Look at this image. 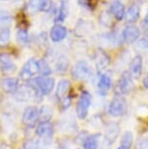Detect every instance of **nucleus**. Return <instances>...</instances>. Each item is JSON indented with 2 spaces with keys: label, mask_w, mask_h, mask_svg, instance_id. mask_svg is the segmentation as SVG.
<instances>
[{
  "label": "nucleus",
  "mask_w": 148,
  "mask_h": 149,
  "mask_svg": "<svg viewBox=\"0 0 148 149\" xmlns=\"http://www.w3.org/2000/svg\"><path fill=\"white\" fill-rule=\"evenodd\" d=\"M28 84L42 95H49L55 87V79L53 77H36L28 81Z\"/></svg>",
  "instance_id": "obj_1"
},
{
  "label": "nucleus",
  "mask_w": 148,
  "mask_h": 149,
  "mask_svg": "<svg viewBox=\"0 0 148 149\" xmlns=\"http://www.w3.org/2000/svg\"><path fill=\"white\" fill-rule=\"evenodd\" d=\"M91 102H92V95L87 91H83L81 93V95L76 104V114L79 119L83 120L88 116Z\"/></svg>",
  "instance_id": "obj_2"
},
{
  "label": "nucleus",
  "mask_w": 148,
  "mask_h": 149,
  "mask_svg": "<svg viewBox=\"0 0 148 149\" xmlns=\"http://www.w3.org/2000/svg\"><path fill=\"white\" fill-rule=\"evenodd\" d=\"M37 73H39V65H38V61H36L35 58H29L27 61L24 64L22 67L21 71H19V77L23 80H31L33 76H35Z\"/></svg>",
  "instance_id": "obj_3"
},
{
  "label": "nucleus",
  "mask_w": 148,
  "mask_h": 149,
  "mask_svg": "<svg viewBox=\"0 0 148 149\" xmlns=\"http://www.w3.org/2000/svg\"><path fill=\"white\" fill-rule=\"evenodd\" d=\"M91 66L86 61H79L72 68V76L77 80H88L91 77Z\"/></svg>",
  "instance_id": "obj_4"
},
{
  "label": "nucleus",
  "mask_w": 148,
  "mask_h": 149,
  "mask_svg": "<svg viewBox=\"0 0 148 149\" xmlns=\"http://www.w3.org/2000/svg\"><path fill=\"white\" fill-rule=\"evenodd\" d=\"M127 112V102L123 97H114L108 106V113L113 117H120Z\"/></svg>",
  "instance_id": "obj_5"
},
{
  "label": "nucleus",
  "mask_w": 148,
  "mask_h": 149,
  "mask_svg": "<svg viewBox=\"0 0 148 149\" xmlns=\"http://www.w3.org/2000/svg\"><path fill=\"white\" fill-rule=\"evenodd\" d=\"M39 120V110L36 106H27L23 113L24 125L27 128H33Z\"/></svg>",
  "instance_id": "obj_6"
},
{
  "label": "nucleus",
  "mask_w": 148,
  "mask_h": 149,
  "mask_svg": "<svg viewBox=\"0 0 148 149\" xmlns=\"http://www.w3.org/2000/svg\"><path fill=\"white\" fill-rule=\"evenodd\" d=\"M140 36V30L136 26L129 24L123 29L122 38L127 44H133L138 40Z\"/></svg>",
  "instance_id": "obj_7"
},
{
  "label": "nucleus",
  "mask_w": 148,
  "mask_h": 149,
  "mask_svg": "<svg viewBox=\"0 0 148 149\" xmlns=\"http://www.w3.org/2000/svg\"><path fill=\"white\" fill-rule=\"evenodd\" d=\"M119 91L122 94H129L133 88V77L129 71H124L122 73L121 77L118 82Z\"/></svg>",
  "instance_id": "obj_8"
},
{
  "label": "nucleus",
  "mask_w": 148,
  "mask_h": 149,
  "mask_svg": "<svg viewBox=\"0 0 148 149\" xmlns=\"http://www.w3.org/2000/svg\"><path fill=\"white\" fill-rule=\"evenodd\" d=\"M112 17H114L117 21H122L125 18L126 15V9L124 4L122 3L120 0H113L109 5V9H108Z\"/></svg>",
  "instance_id": "obj_9"
},
{
  "label": "nucleus",
  "mask_w": 148,
  "mask_h": 149,
  "mask_svg": "<svg viewBox=\"0 0 148 149\" xmlns=\"http://www.w3.org/2000/svg\"><path fill=\"white\" fill-rule=\"evenodd\" d=\"M120 134V127L118 124L116 123H110L107 125L106 130L104 134V140L108 145L113 144L116 141L117 137L119 136Z\"/></svg>",
  "instance_id": "obj_10"
},
{
  "label": "nucleus",
  "mask_w": 148,
  "mask_h": 149,
  "mask_svg": "<svg viewBox=\"0 0 148 149\" xmlns=\"http://www.w3.org/2000/svg\"><path fill=\"white\" fill-rule=\"evenodd\" d=\"M94 29V24L90 21H86V19H80L77 22L76 26H75V34L78 37H83V36L90 34Z\"/></svg>",
  "instance_id": "obj_11"
},
{
  "label": "nucleus",
  "mask_w": 148,
  "mask_h": 149,
  "mask_svg": "<svg viewBox=\"0 0 148 149\" xmlns=\"http://www.w3.org/2000/svg\"><path fill=\"white\" fill-rule=\"evenodd\" d=\"M67 35V29L66 27L61 26L60 24H56L52 26L50 30V38L53 42H60Z\"/></svg>",
  "instance_id": "obj_12"
},
{
  "label": "nucleus",
  "mask_w": 148,
  "mask_h": 149,
  "mask_svg": "<svg viewBox=\"0 0 148 149\" xmlns=\"http://www.w3.org/2000/svg\"><path fill=\"white\" fill-rule=\"evenodd\" d=\"M112 86V77L109 73H103L99 76V82H97V88L100 95H105L110 90Z\"/></svg>",
  "instance_id": "obj_13"
},
{
  "label": "nucleus",
  "mask_w": 148,
  "mask_h": 149,
  "mask_svg": "<svg viewBox=\"0 0 148 149\" xmlns=\"http://www.w3.org/2000/svg\"><path fill=\"white\" fill-rule=\"evenodd\" d=\"M0 64H1V69L5 74H12L16 71L17 65L14 63L13 58L7 54L0 55Z\"/></svg>",
  "instance_id": "obj_14"
},
{
  "label": "nucleus",
  "mask_w": 148,
  "mask_h": 149,
  "mask_svg": "<svg viewBox=\"0 0 148 149\" xmlns=\"http://www.w3.org/2000/svg\"><path fill=\"white\" fill-rule=\"evenodd\" d=\"M140 17V5L138 3H133L126 11L125 19L128 24H135Z\"/></svg>",
  "instance_id": "obj_15"
},
{
  "label": "nucleus",
  "mask_w": 148,
  "mask_h": 149,
  "mask_svg": "<svg viewBox=\"0 0 148 149\" xmlns=\"http://www.w3.org/2000/svg\"><path fill=\"white\" fill-rule=\"evenodd\" d=\"M142 65H143V61H142L141 56H139V55L135 56L130 63V73L133 78L138 79V78L141 76Z\"/></svg>",
  "instance_id": "obj_16"
},
{
  "label": "nucleus",
  "mask_w": 148,
  "mask_h": 149,
  "mask_svg": "<svg viewBox=\"0 0 148 149\" xmlns=\"http://www.w3.org/2000/svg\"><path fill=\"white\" fill-rule=\"evenodd\" d=\"M54 134V127L50 122H41L36 128V134L42 139H51Z\"/></svg>",
  "instance_id": "obj_17"
},
{
  "label": "nucleus",
  "mask_w": 148,
  "mask_h": 149,
  "mask_svg": "<svg viewBox=\"0 0 148 149\" xmlns=\"http://www.w3.org/2000/svg\"><path fill=\"white\" fill-rule=\"evenodd\" d=\"M68 14H69L68 1H66V0H60V7H58V10L57 11V14H56L55 22H57V24L65 22V19L68 17Z\"/></svg>",
  "instance_id": "obj_18"
},
{
  "label": "nucleus",
  "mask_w": 148,
  "mask_h": 149,
  "mask_svg": "<svg viewBox=\"0 0 148 149\" xmlns=\"http://www.w3.org/2000/svg\"><path fill=\"white\" fill-rule=\"evenodd\" d=\"M1 86L6 93H15L19 87V79L17 77H7L2 79Z\"/></svg>",
  "instance_id": "obj_19"
},
{
  "label": "nucleus",
  "mask_w": 148,
  "mask_h": 149,
  "mask_svg": "<svg viewBox=\"0 0 148 149\" xmlns=\"http://www.w3.org/2000/svg\"><path fill=\"white\" fill-rule=\"evenodd\" d=\"M109 63H110V58L106 53L103 52V51H99L97 53L96 64H97V68L99 71L104 70L108 65H109Z\"/></svg>",
  "instance_id": "obj_20"
},
{
  "label": "nucleus",
  "mask_w": 148,
  "mask_h": 149,
  "mask_svg": "<svg viewBox=\"0 0 148 149\" xmlns=\"http://www.w3.org/2000/svg\"><path fill=\"white\" fill-rule=\"evenodd\" d=\"M68 66H69L68 58L65 55H60V57L58 58V60L55 63L56 71L58 73H60V74H63L65 72H66Z\"/></svg>",
  "instance_id": "obj_21"
},
{
  "label": "nucleus",
  "mask_w": 148,
  "mask_h": 149,
  "mask_svg": "<svg viewBox=\"0 0 148 149\" xmlns=\"http://www.w3.org/2000/svg\"><path fill=\"white\" fill-rule=\"evenodd\" d=\"M69 87H70V82L68 80L63 79L58 82L57 87V97L58 100H63V97H65V95L68 92Z\"/></svg>",
  "instance_id": "obj_22"
},
{
  "label": "nucleus",
  "mask_w": 148,
  "mask_h": 149,
  "mask_svg": "<svg viewBox=\"0 0 148 149\" xmlns=\"http://www.w3.org/2000/svg\"><path fill=\"white\" fill-rule=\"evenodd\" d=\"M12 26V16L8 11L0 10V29H9Z\"/></svg>",
  "instance_id": "obj_23"
},
{
  "label": "nucleus",
  "mask_w": 148,
  "mask_h": 149,
  "mask_svg": "<svg viewBox=\"0 0 148 149\" xmlns=\"http://www.w3.org/2000/svg\"><path fill=\"white\" fill-rule=\"evenodd\" d=\"M53 108L49 105H42L39 110V120L41 122H49L53 116Z\"/></svg>",
  "instance_id": "obj_24"
},
{
  "label": "nucleus",
  "mask_w": 148,
  "mask_h": 149,
  "mask_svg": "<svg viewBox=\"0 0 148 149\" xmlns=\"http://www.w3.org/2000/svg\"><path fill=\"white\" fill-rule=\"evenodd\" d=\"M99 134H93L89 136L87 139L85 140L84 144V149H99Z\"/></svg>",
  "instance_id": "obj_25"
},
{
  "label": "nucleus",
  "mask_w": 148,
  "mask_h": 149,
  "mask_svg": "<svg viewBox=\"0 0 148 149\" xmlns=\"http://www.w3.org/2000/svg\"><path fill=\"white\" fill-rule=\"evenodd\" d=\"M99 22L105 27H110L113 24V17L108 11H103L99 15Z\"/></svg>",
  "instance_id": "obj_26"
},
{
  "label": "nucleus",
  "mask_w": 148,
  "mask_h": 149,
  "mask_svg": "<svg viewBox=\"0 0 148 149\" xmlns=\"http://www.w3.org/2000/svg\"><path fill=\"white\" fill-rule=\"evenodd\" d=\"M38 65H39V73H40L43 77L49 76V75L52 73L51 67H50L49 63H47L45 60L38 61Z\"/></svg>",
  "instance_id": "obj_27"
},
{
  "label": "nucleus",
  "mask_w": 148,
  "mask_h": 149,
  "mask_svg": "<svg viewBox=\"0 0 148 149\" xmlns=\"http://www.w3.org/2000/svg\"><path fill=\"white\" fill-rule=\"evenodd\" d=\"M11 39V32L9 29H1L0 31V47H5L9 44Z\"/></svg>",
  "instance_id": "obj_28"
},
{
  "label": "nucleus",
  "mask_w": 148,
  "mask_h": 149,
  "mask_svg": "<svg viewBox=\"0 0 148 149\" xmlns=\"http://www.w3.org/2000/svg\"><path fill=\"white\" fill-rule=\"evenodd\" d=\"M133 136L132 132H129V131L125 132L121 137V146L130 148L133 143Z\"/></svg>",
  "instance_id": "obj_29"
},
{
  "label": "nucleus",
  "mask_w": 148,
  "mask_h": 149,
  "mask_svg": "<svg viewBox=\"0 0 148 149\" xmlns=\"http://www.w3.org/2000/svg\"><path fill=\"white\" fill-rule=\"evenodd\" d=\"M135 50L140 53L148 51V39L146 37L138 39V41L135 43Z\"/></svg>",
  "instance_id": "obj_30"
},
{
  "label": "nucleus",
  "mask_w": 148,
  "mask_h": 149,
  "mask_svg": "<svg viewBox=\"0 0 148 149\" xmlns=\"http://www.w3.org/2000/svg\"><path fill=\"white\" fill-rule=\"evenodd\" d=\"M28 31L26 29H22L17 31V40H18L19 43L26 44L28 41Z\"/></svg>",
  "instance_id": "obj_31"
},
{
  "label": "nucleus",
  "mask_w": 148,
  "mask_h": 149,
  "mask_svg": "<svg viewBox=\"0 0 148 149\" xmlns=\"http://www.w3.org/2000/svg\"><path fill=\"white\" fill-rule=\"evenodd\" d=\"M53 6L52 4V0H39V4H38V8L39 11L44 13H47L51 10V8Z\"/></svg>",
  "instance_id": "obj_32"
},
{
  "label": "nucleus",
  "mask_w": 148,
  "mask_h": 149,
  "mask_svg": "<svg viewBox=\"0 0 148 149\" xmlns=\"http://www.w3.org/2000/svg\"><path fill=\"white\" fill-rule=\"evenodd\" d=\"M38 4H39V0H29L28 3H27V11L30 14H34L37 11H39L38 8Z\"/></svg>",
  "instance_id": "obj_33"
},
{
  "label": "nucleus",
  "mask_w": 148,
  "mask_h": 149,
  "mask_svg": "<svg viewBox=\"0 0 148 149\" xmlns=\"http://www.w3.org/2000/svg\"><path fill=\"white\" fill-rule=\"evenodd\" d=\"M135 149H148V137H141L136 141Z\"/></svg>",
  "instance_id": "obj_34"
},
{
  "label": "nucleus",
  "mask_w": 148,
  "mask_h": 149,
  "mask_svg": "<svg viewBox=\"0 0 148 149\" xmlns=\"http://www.w3.org/2000/svg\"><path fill=\"white\" fill-rule=\"evenodd\" d=\"M24 147L26 149H39V143L38 141H35V140H27V141L24 143Z\"/></svg>",
  "instance_id": "obj_35"
},
{
  "label": "nucleus",
  "mask_w": 148,
  "mask_h": 149,
  "mask_svg": "<svg viewBox=\"0 0 148 149\" xmlns=\"http://www.w3.org/2000/svg\"><path fill=\"white\" fill-rule=\"evenodd\" d=\"M71 103V100L70 97H63V100H60V104L63 106V109H66L69 107V105H70Z\"/></svg>",
  "instance_id": "obj_36"
},
{
  "label": "nucleus",
  "mask_w": 148,
  "mask_h": 149,
  "mask_svg": "<svg viewBox=\"0 0 148 149\" xmlns=\"http://www.w3.org/2000/svg\"><path fill=\"white\" fill-rule=\"evenodd\" d=\"M97 0H87V6L91 9H94L96 7V4H97Z\"/></svg>",
  "instance_id": "obj_37"
},
{
  "label": "nucleus",
  "mask_w": 148,
  "mask_h": 149,
  "mask_svg": "<svg viewBox=\"0 0 148 149\" xmlns=\"http://www.w3.org/2000/svg\"><path fill=\"white\" fill-rule=\"evenodd\" d=\"M142 26L144 27V30L145 29H148V10H147V13H146V16L144 17V19H143V22H142Z\"/></svg>",
  "instance_id": "obj_38"
},
{
  "label": "nucleus",
  "mask_w": 148,
  "mask_h": 149,
  "mask_svg": "<svg viewBox=\"0 0 148 149\" xmlns=\"http://www.w3.org/2000/svg\"><path fill=\"white\" fill-rule=\"evenodd\" d=\"M78 3L81 6H87V0H78Z\"/></svg>",
  "instance_id": "obj_39"
},
{
  "label": "nucleus",
  "mask_w": 148,
  "mask_h": 149,
  "mask_svg": "<svg viewBox=\"0 0 148 149\" xmlns=\"http://www.w3.org/2000/svg\"><path fill=\"white\" fill-rule=\"evenodd\" d=\"M143 86L146 89H148V75L143 79Z\"/></svg>",
  "instance_id": "obj_40"
},
{
  "label": "nucleus",
  "mask_w": 148,
  "mask_h": 149,
  "mask_svg": "<svg viewBox=\"0 0 148 149\" xmlns=\"http://www.w3.org/2000/svg\"><path fill=\"white\" fill-rule=\"evenodd\" d=\"M144 31H145V34H146V38L148 39V29H145Z\"/></svg>",
  "instance_id": "obj_41"
},
{
  "label": "nucleus",
  "mask_w": 148,
  "mask_h": 149,
  "mask_svg": "<svg viewBox=\"0 0 148 149\" xmlns=\"http://www.w3.org/2000/svg\"><path fill=\"white\" fill-rule=\"evenodd\" d=\"M118 149H130V148H127V147H124V146H120Z\"/></svg>",
  "instance_id": "obj_42"
}]
</instances>
